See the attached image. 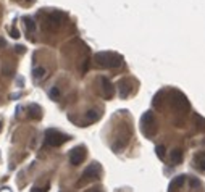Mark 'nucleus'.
<instances>
[{
	"instance_id": "1",
	"label": "nucleus",
	"mask_w": 205,
	"mask_h": 192,
	"mask_svg": "<svg viewBox=\"0 0 205 192\" xmlns=\"http://www.w3.org/2000/svg\"><path fill=\"white\" fill-rule=\"evenodd\" d=\"M94 60L102 68H118L123 61L121 56L116 53H111V52H98L94 55Z\"/></svg>"
},
{
	"instance_id": "2",
	"label": "nucleus",
	"mask_w": 205,
	"mask_h": 192,
	"mask_svg": "<svg viewBox=\"0 0 205 192\" xmlns=\"http://www.w3.org/2000/svg\"><path fill=\"white\" fill-rule=\"evenodd\" d=\"M45 140H47L48 145L58 147L61 144H65L66 140H69V136H66V134H61L60 131H56V129H47L45 131Z\"/></svg>"
},
{
	"instance_id": "3",
	"label": "nucleus",
	"mask_w": 205,
	"mask_h": 192,
	"mask_svg": "<svg viewBox=\"0 0 205 192\" xmlns=\"http://www.w3.org/2000/svg\"><path fill=\"white\" fill-rule=\"evenodd\" d=\"M142 132L147 137H152L155 134V118L152 111H145L142 116Z\"/></svg>"
},
{
	"instance_id": "4",
	"label": "nucleus",
	"mask_w": 205,
	"mask_h": 192,
	"mask_svg": "<svg viewBox=\"0 0 205 192\" xmlns=\"http://www.w3.org/2000/svg\"><path fill=\"white\" fill-rule=\"evenodd\" d=\"M100 173H102V168H100V165H98V163H90V165L87 166V169L82 173V181H81L79 184L86 182V181L98 179V177H100Z\"/></svg>"
},
{
	"instance_id": "5",
	"label": "nucleus",
	"mask_w": 205,
	"mask_h": 192,
	"mask_svg": "<svg viewBox=\"0 0 205 192\" xmlns=\"http://www.w3.org/2000/svg\"><path fill=\"white\" fill-rule=\"evenodd\" d=\"M84 157H86V152H84V147H76L69 152V163L71 165H81Z\"/></svg>"
},
{
	"instance_id": "6",
	"label": "nucleus",
	"mask_w": 205,
	"mask_h": 192,
	"mask_svg": "<svg viewBox=\"0 0 205 192\" xmlns=\"http://www.w3.org/2000/svg\"><path fill=\"white\" fill-rule=\"evenodd\" d=\"M171 103H173V106H174L176 110H184V108H187V106H189L187 98L182 95L181 92H178V90L174 92V98H173Z\"/></svg>"
},
{
	"instance_id": "7",
	"label": "nucleus",
	"mask_w": 205,
	"mask_h": 192,
	"mask_svg": "<svg viewBox=\"0 0 205 192\" xmlns=\"http://www.w3.org/2000/svg\"><path fill=\"white\" fill-rule=\"evenodd\" d=\"M184 182H186V176L184 174H179V176H176L174 179L169 182V186H168V190L169 192H176L178 189H181L182 186H184Z\"/></svg>"
},
{
	"instance_id": "8",
	"label": "nucleus",
	"mask_w": 205,
	"mask_h": 192,
	"mask_svg": "<svg viewBox=\"0 0 205 192\" xmlns=\"http://www.w3.org/2000/svg\"><path fill=\"white\" fill-rule=\"evenodd\" d=\"M100 82H102L103 97H105V98H111V95H113V86H111V82L107 79V77H102Z\"/></svg>"
},
{
	"instance_id": "9",
	"label": "nucleus",
	"mask_w": 205,
	"mask_h": 192,
	"mask_svg": "<svg viewBox=\"0 0 205 192\" xmlns=\"http://www.w3.org/2000/svg\"><path fill=\"white\" fill-rule=\"evenodd\" d=\"M118 87H119V97L121 98H126L129 95V92H131V87H129V81H126V79H121L118 82Z\"/></svg>"
},
{
	"instance_id": "10",
	"label": "nucleus",
	"mask_w": 205,
	"mask_h": 192,
	"mask_svg": "<svg viewBox=\"0 0 205 192\" xmlns=\"http://www.w3.org/2000/svg\"><path fill=\"white\" fill-rule=\"evenodd\" d=\"M194 163H195V166H199L202 171H205V152H199L194 157Z\"/></svg>"
},
{
	"instance_id": "11",
	"label": "nucleus",
	"mask_w": 205,
	"mask_h": 192,
	"mask_svg": "<svg viewBox=\"0 0 205 192\" xmlns=\"http://www.w3.org/2000/svg\"><path fill=\"white\" fill-rule=\"evenodd\" d=\"M181 161H182V152L179 150V148H176V150L171 152V163H174V165H179Z\"/></svg>"
},
{
	"instance_id": "12",
	"label": "nucleus",
	"mask_w": 205,
	"mask_h": 192,
	"mask_svg": "<svg viewBox=\"0 0 205 192\" xmlns=\"http://www.w3.org/2000/svg\"><path fill=\"white\" fill-rule=\"evenodd\" d=\"M86 118H87V123H92V121H97L98 118H100V113L98 111H95V110H90V111H87V115H86Z\"/></svg>"
},
{
	"instance_id": "13",
	"label": "nucleus",
	"mask_w": 205,
	"mask_h": 192,
	"mask_svg": "<svg viewBox=\"0 0 205 192\" xmlns=\"http://www.w3.org/2000/svg\"><path fill=\"white\" fill-rule=\"evenodd\" d=\"M29 111H31V118H40V108L39 106H36V105H31L29 106Z\"/></svg>"
},
{
	"instance_id": "14",
	"label": "nucleus",
	"mask_w": 205,
	"mask_h": 192,
	"mask_svg": "<svg viewBox=\"0 0 205 192\" xmlns=\"http://www.w3.org/2000/svg\"><path fill=\"white\" fill-rule=\"evenodd\" d=\"M44 74H45V68L39 66V68L34 69V79H42V77H44Z\"/></svg>"
},
{
	"instance_id": "15",
	"label": "nucleus",
	"mask_w": 205,
	"mask_h": 192,
	"mask_svg": "<svg viewBox=\"0 0 205 192\" xmlns=\"http://www.w3.org/2000/svg\"><path fill=\"white\" fill-rule=\"evenodd\" d=\"M48 95H50L52 100H58V97H60V90H58V87H52L50 92H48Z\"/></svg>"
},
{
	"instance_id": "16",
	"label": "nucleus",
	"mask_w": 205,
	"mask_h": 192,
	"mask_svg": "<svg viewBox=\"0 0 205 192\" xmlns=\"http://www.w3.org/2000/svg\"><path fill=\"white\" fill-rule=\"evenodd\" d=\"M24 24L27 27V31H34V29H36V23H34L31 18H24Z\"/></svg>"
},
{
	"instance_id": "17",
	"label": "nucleus",
	"mask_w": 205,
	"mask_h": 192,
	"mask_svg": "<svg viewBox=\"0 0 205 192\" xmlns=\"http://www.w3.org/2000/svg\"><path fill=\"white\" fill-rule=\"evenodd\" d=\"M157 155H158L161 160L165 158V147H163V145H158V147H157Z\"/></svg>"
},
{
	"instance_id": "18",
	"label": "nucleus",
	"mask_w": 205,
	"mask_h": 192,
	"mask_svg": "<svg viewBox=\"0 0 205 192\" xmlns=\"http://www.w3.org/2000/svg\"><path fill=\"white\" fill-rule=\"evenodd\" d=\"M47 190H48V184L44 186V187H34L32 189V192H47Z\"/></svg>"
},
{
	"instance_id": "19",
	"label": "nucleus",
	"mask_w": 205,
	"mask_h": 192,
	"mask_svg": "<svg viewBox=\"0 0 205 192\" xmlns=\"http://www.w3.org/2000/svg\"><path fill=\"white\" fill-rule=\"evenodd\" d=\"M15 50H16V53H24L26 52V47L24 45H16Z\"/></svg>"
},
{
	"instance_id": "20",
	"label": "nucleus",
	"mask_w": 205,
	"mask_h": 192,
	"mask_svg": "<svg viewBox=\"0 0 205 192\" xmlns=\"http://www.w3.org/2000/svg\"><path fill=\"white\" fill-rule=\"evenodd\" d=\"M11 37H15V39H18V37H19V32H18L16 27H11Z\"/></svg>"
},
{
	"instance_id": "21",
	"label": "nucleus",
	"mask_w": 205,
	"mask_h": 192,
	"mask_svg": "<svg viewBox=\"0 0 205 192\" xmlns=\"http://www.w3.org/2000/svg\"><path fill=\"white\" fill-rule=\"evenodd\" d=\"M6 47V40L3 37H0V48H5Z\"/></svg>"
},
{
	"instance_id": "22",
	"label": "nucleus",
	"mask_w": 205,
	"mask_h": 192,
	"mask_svg": "<svg viewBox=\"0 0 205 192\" xmlns=\"http://www.w3.org/2000/svg\"><path fill=\"white\" fill-rule=\"evenodd\" d=\"M87 192H103V190H102V187H94V189H89Z\"/></svg>"
},
{
	"instance_id": "23",
	"label": "nucleus",
	"mask_w": 205,
	"mask_h": 192,
	"mask_svg": "<svg viewBox=\"0 0 205 192\" xmlns=\"http://www.w3.org/2000/svg\"><path fill=\"white\" fill-rule=\"evenodd\" d=\"M190 184H192V187H195V186L199 187V186H200V182H199V181H195V179H192V181H190Z\"/></svg>"
},
{
	"instance_id": "24",
	"label": "nucleus",
	"mask_w": 205,
	"mask_h": 192,
	"mask_svg": "<svg viewBox=\"0 0 205 192\" xmlns=\"http://www.w3.org/2000/svg\"><path fill=\"white\" fill-rule=\"evenodd\" d=\"M19 97H21V94H13L11 95V98H19Z\"/></svg>"
}]
</instances>
